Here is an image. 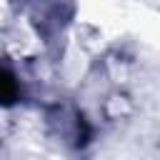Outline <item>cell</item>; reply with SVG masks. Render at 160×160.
Masks as SVG:
<instances>
[{
    "label": "cell",
    "mask_w": 160,
    "mask_h": 160,
    "mask_svg": "<svg viewBox=\"0 0 160 160\" xmlns=\"http://www.w3.org/2000/svg\"><path fill=\"white\" fill-rule=\"evenodd\" d=\"M15 95H18V85H15V80L0 68V102H10Z\"/></svg>",
    "instance_id": "cell-1"
}]
</instances>
